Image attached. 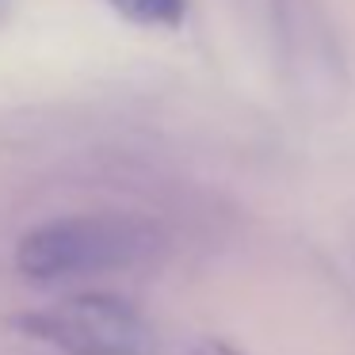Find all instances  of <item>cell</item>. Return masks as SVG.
Returning a JSON list of instances; mask_svg holds the SVG:
<instances>
[{"mask_svg": "<svg viewBox=\"0 0 355 355\" xmlns=\"http://www.w3.org/2000/svg\"><path fill=\"white\" fill-rule=\"evenodd\" d=\"M12 8V0H0V19H4V12Z\"/></svg>", "mask_w": 355, "mask_h": 355, "instance_id": "cell-6", "label": "cell"}, {"mask_svg": "<svg viewBox=\"0 0 355 355\" xmlns=\"http://www.w3.org/2000/svg\"><path fill=\"white\" fill-rule=\"evenodd\" d=\"M271 50L283 85L309 107H332L347 92V54L321 0H271Z\"/></svg>", "mask_w": 355, "mask_h": 355, "instance_id": "cell-2", "label": "cell"}, {"mask_svg": "<svg viewBox=\"0 0 355 355\" xmlns=\"http://www.w3.org/2000/svg\"><path fill=\"white\" fill-rule=\"evenodd\" d=\"M19 329L62 355H149L153 329L134 302L107 291H85L19 317Z\"/></svg>", "mask_w": 355, "mask_h": 355, "instance_id": "cell-3", "label": "cell"}, {"mask_svg": "<svg viewBox=\"0 0 355 355\" xmlns=\"http://www.w3.org/2000/svg\"><path fill=\"white\" fill-rule=\"evenodd\" d=\"M107 4L126 24L149 27V31H176L191 12V0H107Z\"/></svg>", "mask_w": 355, "mask_h": 355, "instance_id": "cell-4", "label": "cell"}, {"mask_svg": "<svg viewBox=\"0 0 355 355\" xmlns=\"http://www.w3.org/2000/svg\"><path fill=\"white\" fill-rule=\"evenodd\" d=\"M157 248H161V230L141 214H126V210L65 214L19 237L16 268L31 283H73L88 275L130 271L153 260Z\"/></svg>", "mask_w": 355, "mask_h": 355, "instance_id": "cell-1", "label": "cell"}, {"mask_svg": "<svg viewBox=\"0 0 355 355\" xmlns=\"http://www.w3.org/2000/svg\"><path fill=\"white\" fill-rule=\"evenodd\" d=\"M191 355H245V352H237V347H233V344H225V340L207 336V340H199V344L191 347Z\"/></svg>", "mask_w": 355, "mask_h": 355, "instance_id": "cell-5", "label": "cell"}]
</instances>
